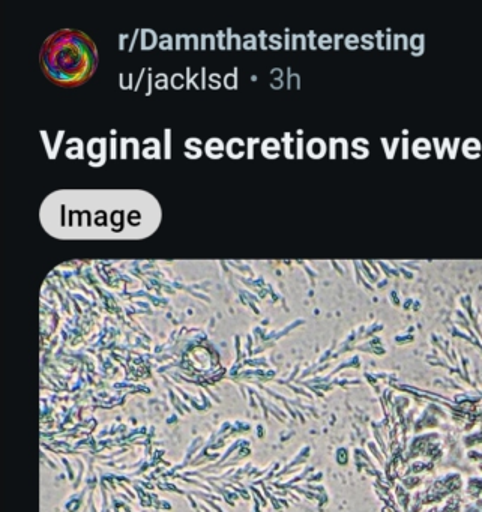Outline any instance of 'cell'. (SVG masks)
<instances>
[{
	"label": "cell",
	"mask_w": 482,
	"mask_h": 512,
	"mask_svg": "<svg viewBox=\"0 0 482 512\" xmlns=\"http://www.w3.org/2000/svg\"><path fill=\"white\" fill-rule=\"evenodd\" d=\"M98 64L97 49L79 31L56 32L44 44L41 67L56 85L79 86L88 82Z\"/></svg>",
	"instance_id": "cell-1"
}]
</instances>
